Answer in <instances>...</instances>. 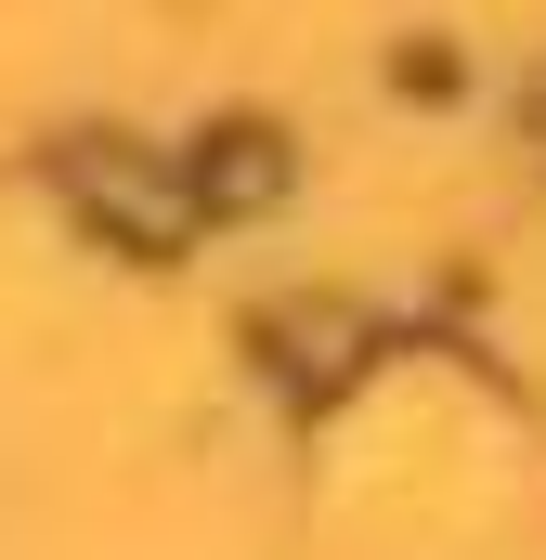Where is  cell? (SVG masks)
Listing matches in <instances>:
<instances>
[{"instance_id":"cell-1","label":"cell","mask_w":546,"mask_h":560,"mask_svg":"<svg viewBox=\"0 0 546 560\" xmlns=\"http://www.w3.org/2000/svg\"><path fill=\"white\" fill-rule=\"evenodd\" d=\"M534 118H546V92H534Z\"/></svg>"}]
</instances>
